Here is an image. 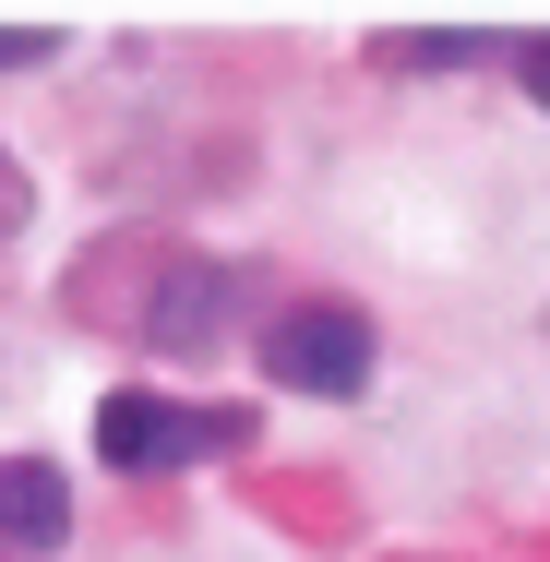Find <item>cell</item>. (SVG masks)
<instances>
[{"label":"cell","mask_w":550,"mask_h":562,"mask_svg":"<svg viewBox=\"0 0 550 562\" xmlns=\"http://www.w3.org/2000/svg\"><path fill=\"white\" fill-rule=\"evenodd\" d=\"M72 539V479L48 454H0V551L12 562H48Z\"/></svg>","instance_id":"4"},{"label":"cell","mask_w":550,"mask_h":562,"mask_svg":"<svg viewBox=\"0 0 550 562\" xmlns=\"http://www.w3.org/2000/svg\"><path fill=\"white\" fill-rule=\"evenodd\" d=\"M36 227V180H24V156L0 144V239H24Z\"/></svg>","instance_id":"6"},{"label":"cell","mask_w":550,"mask_h":562,"mask_svg":"<svg viewBox=\"0 0 550 562\" xmlns=\"http://www.w3.org/2000/svg\"><path fill=\"white\" fill-rule=\"evenodd\" d=\"M239 312H251V336H263V312H276L263 276H239V263H192V251H180V263L156 276V300L132 312V347H227Z\"/></svg>","instance_id":"3"},{"label":"cell","mask_w":550,"mask_h":562,"mask_svg":"<svg viewBox=\"0 0 550 562\" xmlns=\"http://www.w3.org/2000/svg\"><path fill=\"white\" fill-rule=\"evenodd\" d=\"M239 443H251V407H216V395H144V383H120L109 407H97V467H120V479L216 467Z\"/></svg>","instance_id":"1"},{"label":"cell","mask_w":550,"mask_h":562,"mask_svg":"<svg viewBox=\"0 0 550 562\" xmlns=\"http://www.w3.org/2000/svg\"><path fill=\"white\" fill-rule=\"evenodd\" d=\"M515 72H527V97L550 109V36H515Z\"/></svg>","instance_id":"8"},{"label":"cell","mask_w":550,"mask_h":562,"mask_svg":"<svg viewBox=\"0 0 550 562\" xmlns=\"http://www.w3.org/2000/svg\"><path fill=\"white\" fill-rule=\"evenodd\" d=\"M251 347H263V383L276 395H324V407H347L371 383V359H383L371 312H347V300H276Z\"/></svg>","instance_id":"2"},{"label":"cell","mask_w":550,"mask_h":562,"mask_svg":"<svg viewBox=\"0 0 550 562\" xmlns=\"http://www.w3.org/2000/svg\"><path fill=\"white\" fill-rule=\"evenodd\" d=\"M479 48H491L479 24H395V36H371V60H395V72H454Z\"/></svg>","instance_id":"5"},{"label":"cell","mask_w":550,"mask_h":562,"mask_svg":"<svg viewBox=\"0 0 550 562\" xmlns=\"http://www.w3.org/2000/svg\"><path fill=\"white\" fill-rule=\"evenodd\" d=\"M48 48H60V24H0V72H36Z\"/></svg>","instance_id":"7"}]
</instances>
